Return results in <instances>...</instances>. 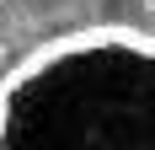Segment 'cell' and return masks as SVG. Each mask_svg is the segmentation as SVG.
Returning <instances> with one entry per match:
<instances>
[{
	"instance_id": "obj_1",
	"label": "cell",
	"mask_w": 155,
	"mask_h": 150,
	"mask_svg": "<svg viewBox=\"0 0 155 150\" xmlns=\"http://www.w3.org/2000/svg\"><path fill=\"white\" fill-rule=\"evenodd\" d=\"M0 150H155V38L102 27L27 54Z\"/></svg>"
}]
</instances>
